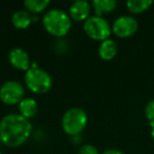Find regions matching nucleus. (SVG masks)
Here are the masks:
<instances>
[{"mask_svg": "<svg viewBox=\"0 0 154 154\" xmlns=\"http://www.w3.org/2000/svg\"><path fill=\"white\" fill-rule=\"evenodd\" d=\"M32 129L30 119L19 113L7 114L0 120V140L8 147H20L31 136Z\"/></svg>", "mask_w": 154, "mask_h": 154, "instance_id": "nucleus-1", "label": "nucleus"}, {"mask_svg": "<svg viewBox=\"0 0 154 154\" xmlns=\"http://www.w3.org/2000/svg\"><path fill=\"white\" fill-rule=\"evenodd\" d=\"M42 26L50 35L54 37H63L70 32L72 19L64 11L60 9L49 10L42 17Z\"/></svg>", "mask_w": 154, "mask_h": 154, "instance_id": "nucleus-2", "label": "nucleus"}, {"mask_svg": "<svg viewBox=\"0 0 154 154\" xmlns=\"http://www.w3.org/2000/svg\"><path fill=\"white\" fill-rule=\"evenodd\" d=\"M88 124V115L82 108L73 107L64 112L61 118V127L63 132L70 136L79 135Z\"/></svg>", "mask_w": 154, "mask_h": 154, "instance_id": "nucleus-3", "label": "nucleus"}, {"mask_svg": "<svg viewBox=\"0 0 154 154\" xmlns=\"http://www.w3.org/2000/svg\"><path fill=\"white\" fill-rule=\"evenodd\" d=\"M24 84L35 94H45L51 90L53 80L47 71L40 68H31L24 75Z\"/></svg>", "mask_w": 154, "mask_h": 154, "instance_id": "nucleus-4", "label": "nucleus"}, {"mask_svg": "<svg viewBox=\"0 0 154 154\" xmlns=\"http://www.w3.org/2000/svg\"><path fill=\"white\" fill-rule=\"evenodd\" d=\"M84 31L93 40L103 41L109 39L112 33V26L103 17L99 16H90L84 22Z\"/></svg>", "mask_w": 154, "mask_h": 154, "instance_id": "nucleus-5", "label": "nucleus"}, {"mask_svg": "<svg viewBox=\"0 0 154 154\" xmlns=\"http://www.w3.org/2000/svg\"><path fill=\"white\" fill-rule=\"evenodd\" d=\"M24 98V87L16 80L5 82L0 87V100L5 105L15 106Z\"/></svg>", "mask_w": 154, "mask_h": 154, "instance_id": "nucleus-6", "label": "nucleus"}, {"mask_svg": "<svg viewBox=\"0 0 154 154\" xmlns=\"http://www.w3.org/2000/svg\"><path fill=\"white\" fill-rule=\"evenodd\" d=\"M138 29V22L131 16H120L112 26V32L119 38H128L136 33Z\"/></svg>", "mask_w": 154, "mask_h": 154, "instance_id": "nucleus-7", "label": "nucleus"}, {"mask_svg": "<svg viewBox=\"0 0 154 154\" xmlns=\"http://www.w3.org/2000/svg\"><path fill=\"white\" fill-rule=\"evenodd\" d=\"M9 61L19 71H29L31 69V60L29 54L21 48H13L9 52Z\"/></svg>", "mask_w": 154, "mask_h": 154, "instance_id": "nucleus-8", "label": "nucleus"}, {"mask_svg": "<svg viewBox=\"0 0 154 154\" xmlns=\"http://www.w3.org/2000/svg\"><path fill=\"white\" fill-rule=\"evenodd\" d=\"M92 5L87 0H77L73 2L69 10V16L77 22L86 21L90 17Z\"/></svg>", "mask_w": 154, "mask_h": 154, "instance_id": "nucleus-9", "label": "nucleus"}, {"mask_svg": "<svg viewBox=\"0 0 154 154\" xmlns=\"http://www.w3.org/2000/svg\"><path fill=\"white\" fill-rule=\"evenodd\" d=\"M18 109H19V114L22 115L23 117L28 118H33L38 112V103L32 97H24L18 105Z\"/></svg>", "mask_w": 154, "mask_h": 154, "instance_id": "nucleus-10", "label": "nucleus"}, {"mask_svg": "<svg viewBox=\"0 0 154 154\" xmlns=\"http://www.w3.org/2000/svg\"><path fill=\"white\" fill-rule=\"evenodd\" d=\"M117 54V45L113 39H106L101 41L98 48V55L103 60H111Z\"/></svg>", "mask_w": 154, "mask_h": 154, "instance_id": "nucleus-11", "label": "nucleus"}, {"mask_svg": "<svg viewBox=\"0 0 154 154\" xmlns=\"http://www.w3.org/2000/svg\"><path fill=\"white\" fill-rule=\"evenodd\" d=\"M33 21V17L31 13L26 10H19L16 11L12 16V23L18 30H24L31 26Z\"/></svg>", "mask_w": 154, "mask_h": 154, "instance_id": "nucleus-12", "label": "nucleus"}, {"mask_svg": "<svg viewBox=\"0 0 154 154\" xmlns=\"http://www.w3.org/2000/svg\"><path fill=\"white\" fill-rule=\"evenodd\" d=\"M117 2L115 0H93L92 7L96 16L103 17L108 13H111L116 9Z\"/></svg>", "mask_w": 154, "mask_h": 154, "instance_id": "nucleus-13", "label": "nucleus"}, {"mask_svg": "<svg viewBox=\"0 0 154 154\" xmlns=\"http://www.w3.org/2000/svg\"><path fill=\"white\" fill-rule=\"evenodd\" d=\"M152 0H129L127 1V9L133 14H140L147 11L152 5Z\"/></svg>", "mask_w": 154, "mask_h": 154, "instance_id": "nucleus-14", "label": "nucleus"}, {"mask_svg": "<svg viewBox=\"0 0 154 154\" xmlns=\"http://www.w3.org/2000/svg\"><path fill=\"white\" fill-rule=\"evenodd\" d=\"M50 0H26L23 5L29 13L38 14L45 11L50 5Z\"/></svg>", "mask_w": 154, "mask_h": 154, "instance_id": "nucleus-15", "label": "nucleus"}, {"mask_svg": "<svg viewBox=\"0 0 154 154\" xmlns=\"http://www.w3.org/2000/svg\"><path fill=\"white\" fill-rule=\"evenodd\" d=\"M78 154H100L95 146L91 145V143H86L82 145L78 150Z\"/></svg>", "mask_w": 154, "mask_h": 154, "instance_id": "nucleus-16", "label": "nucleus"}, {"mask_svg": "<svg viewBox=\"0 0 154 154\" xmlns=\"http://www.w3.org/2000/svg\"><path fill=\"white\" fill-rule=\"evenodd\" d=\"M145 114L149 122H154V99H151L149 103L146 105Z\"/></svg>", "mask_w": 154, "mask_h": 154, "instance_id": "nucleus-17", "label": "nucleus"}, {"mask_svg": "<svg viewBox=\"0 0 154 154\" xmlns=\"http://www.w3.org/2000/svg\"><path fill=\"white\" fill-rule=\"evenodd\" d=\"M101 154H126V153L120 151V150H117V149H109V150L103 151Z\"/></svg>", "mask_w": 154, "mask_h": 154, "instance_id": "nucleus-18", "label": "nucleus"}, {"mask_svg": "<svg viewBox=\"0 0 154 154\" xmlns=\"http://www.w3.org/2000/svg\"><path fill=\"white\" fill-rule=\"evenodd\" d=\"M150 127H151V136L154 140V122H150Z\"/></svg>", "mask_w": 154, "mask_h": 154, "instance_id": "nucleus-19", "label": "nucleus"}, {"mask_svg": "<svg viewBox=\"0 0 154 154\" xmlns=\"http://www.w3.org/2000/svg\"><path fill=\"white\" fill-rule=\"evenodd\" d=\"M0 154H2V153H1V152H0Z\"/></svg>", "mask_w": 154, "mask_h": 154, "instance_id": "nucleus-20", "label": "nucleus"}]
</instances>
